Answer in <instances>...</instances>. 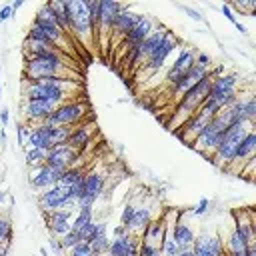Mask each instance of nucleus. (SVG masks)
<instances>
[{"mask_svg": "<svg viewBox=\"0 0 256 256\" xmlns=\"http://www.w3.org/2000/svg\"><path fill=\"white\" fill-rule=\"evenodd\" d=\"M236 30H238V32H240V34H248V28H246V26H244V24H242V22H240V20H238V22H236Z\"/></svg>", "mask_w": 256, "mask_h": 256, "instance_id": "nucleus-49", "label": "nucleus"}, {"mask_svg": "<svg viewBox=\"0 0 256 256\" xmlns=\"http://www.w3.org/2000/svg\"><path fill=\"white\" fill-rule=\"evenodd\" d=\"M24 162H26V166L30 170L40 168V166L46 164V152L40 150V148H26L24 150Z\"/></svg>", "mask_w": 256, "mask_h": 256, "instance_id": "nucleus-30", "label": "nucleus"}, {"mask_svg": "<svg viewBox=\"0 0 256 256\" xmlns=\"http://www.w3.org/2000/svg\"><path fill=\"white\" fill-rule=\"evenodd\" d=\"M150 220H152V212H150V208L136 206L134 216H132V220H130V224H128V230H130L132 234L140 236V234H142V230L148 226V222H150Z\"/></svg>", "mask_w": 256, "mask_h": 256, "instance_id": "nucleus-27", "label": "nucleus"}, {"mask_svg": "<svg viewBox=\"0 0 256 256\" xmlns=\"http://www.w3.org/2000/svg\"><path fill=\"white\" fill-rule=\"evenodd\" d=\"M90 222H94V206L76 208V214H74V218H72V230H82V228L88 226Z\"/></svg>", "mask_w": 256, "mask_h": 256, "instance_id": "nucleus-29", "label": "nucleus"}, {"mask_svg": "<svg viewBox=\"0 0 256 256\" xmlns=\"http://www.w3.org/2000/svg\"><path fill=\"white\" fill-rule=\"evenodd\" d=\"M68 16H70V36L78 38L80 44L92 46L94 44V30L90 24L86 0H64Z\"/></svg>", "mask_w": 256, "mask_h": 256, "instance_id": "nucleus-4", "label": "nucleus"}, {"mask_svg": "<svg viewBox=\"0 0 256 256\" xmlns=\"http://www.w3.org/2000/svg\"><path fill=\"white\" fill-rule=\"evenodd\" d=\"M228 128V118H226V112L220 110L216 116L210 118V122L200 130V134L194 138V142L190 144V148H194L198 154L210 158V154L218 148L220 140H222V134L224 130Z\"/></svg>", "mask_w": 256, "mask_h": 256, "instance_id": "nucleus-3", "label": "nucleus"}, {"mask_svg": "<svg viewBox=\"0 0 256 256\" xmlns=\"http://www.w3.org/2000/svg\"><path fill=\"white\" fill-rule=\"evenodd\" d=\"M26 148H40L44 152L54 148V144H52V126H48V124H34V126H30Z\"/></svg>", "mask_w": 256, "mask_h": 256, "instance_id": "nucleus-19", "label": "nucleus"}, {"mask_svg": "<svg viewBox=\"0 0 256 256\" xmlns=\"http://www.w3.org/2000/svg\"><path fill=\"white\" fill-rule=\"evenodd\" d=\"M242 256H256V246H254V244H250V246L242 252Z\"/></svg>", "mask_w": 256, "mask_h": 256, "instance_id": "nucleus-47", "label": "nucleus"}, {"mask_svg": "<svg viewBox=\"0 0 256 256\" xmlns=\"http://www.w3.org/2000/svg\"><path fill=\"white\" fill-rule=\"evenodd\" d=\"M40 256H48V250H46V248H44V246H42V248H40Z\"/></svg>", "mask_w": 256, "mask_h": 256, "instance_id": "nucleus-53", "label": "nucleus"}, {"mask_svg": "<svg viewBox=\"0 0 256 256\" xmlns=\"http://www.w3.org/2000/svg\"><path fill=\"white\" fill-rule=\"evenodd\" d=\"M134 210H136V206L134 204H126L124 208H122V214H120V224L128 230V224H130V220H132V216H134ZM130 232V230H128Z\"/></svg>", "mask_w": 256, "mask_h": 256, "instance_id": "nucleus-38", "label": "nucleus"}, {"mask_svg": "<svg viewBox=\"0 0 256 256\" xmlns=\"http://www.w3.org/2000/svg\"><path fill=\"white\" fill-rule=\"evenodd\" d=\"M192 256H194V254H192Z\"/></svg>", "mask_w": 256, "mask_h": 256, "instance_id": "nucleus-56", "label": "nucleus"}, {"mask_svg": "<svg viewBox=\"0 0 256 256\" xmlns=\"http://www.w3.org/2000/svg\"><path fill=\"white\" fill-rule=\"evenodd\" d=\"M256 152V132L254 130H248L246 136L238 142V148H236V160L232 166H238L240 164V172H242V166L246 164L248 158H252Z\"/></svg>", "mask_w": 256, "mask_h": 256, "instance_id": "nucleus-22", "label": "nucleus"}, {"mask_svg": "<svg viewBox=\"0 0 256 256\" xmlns=\"http://www.w3.org/2000/svg\"><path fill=\"white\" fill-rule=\"evenodd\" d=\"M72 214L74 210H52V212H42L44 216V224L48 228V232L54 238L64 236L70 228H72Z\"/></svg>", "mask_w": 256, "mask_h": 256, "instance_id": "nucleus-15", "label": "nucleus"}, {"mask_svg": "<svg viewBox=\"0 0 256 256\" xmlns=\"http://www.w3.org/2000/svg\"><path fill=\"white\" fill-rule=\"evenodd\" d=\"M250 244H254V242H250L242 232H238V230H234V228H232V232L228 234V240L224 242V250H226V252L242 254Z\"/></svg>", "mask_w": 256, "mask_h": 256, "instance_id": "nucleus-28", "label": "nucleus"}, {"mask_svg": "<svg viewBox=\"0 0 256 256\" xmlns=\"http://www.w3.org/2000/svg\"><path fill=\"white\" fill-rule=\"evenodd\" d=\"M0 142H2V146L6 144V130L4 128H0Z\"/></svg>", "mask_w": 256, "mask_h": 256, "instance_id": "nucleus-52", "label": "nucleus"}, {"mask_svg": "<svg viewBox=\"0 0 256 256\" xmlns=\"http://www.w3.org/2000/svg\"><path fill=\"white\" fill-rule=\"evenodd\" d=\"M30 134V126L24 122H16V138H18V146L26 150V140Z\"/></svg>", "mask_w": 256, "mask_h": 256, "instance_id": "nucleus-36", "label": "nucleus"}, {"mask_svg": "<svg viewBox=\"0 0 256 256\" xmlns=\"http://www.w3.org/2000/svg\"><path fill=\"white\" fill-rule=\"evenodd\" d=\"M104 184H106V180H104V176H102L100 172H96V170L86 172V176H84V194H82V198L76 202V208L94 206L96 200H98V198L102 196V192H104Z\"/></svg>", "mask_w": 256, "mask_h": 256, "instance_id": "nucleus-12", "label": "nucleus"}, {"mask_svg": "<svg viewBox=\"0 0 256 256\" xmlns=\"http://www.w3.org/2000/svg\"><path fill=\"white\" fill-rule=\"evenodd\" d=\"M124 234H128V230H126L122 224H118V226L112 228V236H114V238H120V236H124Z\"/></svg>", "mask_w": 256, "mask_h": 256, "instance_id": "nucleus-46", "label": "nucleus"}, {"mask_svg": "<svg viewBox=\"0 0 256 256\" xmlns=\"http://www.w3.org/2000/svg\"><path fill=\"white\" fill-rule=\"evenodd\" d=\"M208 208H210V200H208V198H200L198 204L190 210V214L196 216V218H200V216H204V214L208 212Z\"/></svg>", "mask_w": 256, "mask_h": 256, "instance_id": "nucleus-40", "label": "nucleus"}, {"mask_svg": "<svg viewBox=\"0 0 256 256\" xmlns=\"http://www.w3.org/2000/svg\"><path fill=\"white\" fill-rule=\"evenodd\" d=\"M140 16H142L140 12H134V10H132V4H124L122 10H120V14L116 16V20H114V24H112L110 40H112V36L124 38V36L134 28V24L140 20Z\"/></svg>", "mask_w": 256, "mask_h": 256, "instance_id": "nucleus-17", "label": "nucleus"}, {"mask_svg": "<svg viewBox=\"0 0 256 256\" xmlns=\"http://www.w3.org/2000/svg\"><path fill=\"white\" fill-rule=\"evenodd\" d=\"M0 72H2V66H0Z\"/></svg>", "mask_w": 256, "mask_h": 256, "instance_id": "nucleus-55", "label": "nucleus"}, {"mask_svg": "<svg viewBox=\"0 0 256 256\" xmlns=\"http://www.w3.org/2000/svg\"><path fill=\"white\" fill-rule=\"evenodd\" d=\"M60 176H62L60 170H56V168L44 164V166H40V168L30 170L28 184H30L32 188H36V190H48V188H52V186H56V184L60 182Z\"/></svg>", "mask_w": 256, "mask_h": 256, "instance_id": "nucleus-16", "label": "nucleus"}, {"mask_svg": "<svg viewBox=\"0 0 256 256\" xmlns=\"http://www.w3.org/2000/svg\"><path fill=\"white\" fill-rule=\"evenodd\" d=\"M176 48H180V40L172 34V30H168V34H166V38L162 40V44L154 50V54H152V56H148V58L144 60V64H142V72H146L148 76H152V74L160 72V70L166 66L168 56H170Z\"/></svg>", "mask_w": 256, "mask_h": 256, "instance_id": "nucleus-7", "label": "nucleus"}, {"mask_svg": "<svg viewBox=\"0 0 256 256\" xmlns=\"http://www.w3.org/2000/svg\"><path fill=\"white\" fill-rule=\"evenodd\" d=\"M6 198H8V192L0 188V208H2V204H4V200H6Z\"/></svg>", "mask_w": 256, "mask_h": 256, "instance_id": "nucleus-50", "label": "nucleus"}, {"mask_svg": "<svg viewBox=\"0 0 256 256\" xmlns=\"http://www.w3.org/2000/svg\"><path fill=\"white\" fill-rule=\"evenodd\" d=\"M154 30V18L148 14H142L140 20L134 24V28L122 38V46L130 48V46H138L144 38H148V34Z\"/></svg>", "mask_w": 256, "mask_h": 256, "instance_id": "nucleus-18", "label": "nucleus"}, {"mask_svg": "<svg viewBox=\"0 0 256 256\" xmlns=\"http://www.w3.org/2000/svg\"><path fill=\"white\" fill-rule=\"evenodd\" d=\"M168 232H170V238L178 244L180 250L192 248V242H194V238H196V232H194L184 220H174V222L168 226Z\"/></svg>", "mask_w": 256, "mask_h": 256, "instance_id": "nucleus-20", "label": "nucleus"}, {"mask_svg": "<svg viewBox=\"0 0 256 256\" xmlns=\"http://www.w3.org/2000/svg\"><path fill=\"white\" fill-rule=\"evenodd\" d=\"M176 256H192V248H186V250H180Z\"/></svg>", "mask_w": 256, "mask_h": 256, "instance_id": "nucleus-51", "label": "nucleus"}, {"mask_svg": "<svg viewBox=\"0 0 256 256\" xmlns=\"http://www.w3.org/2000/svg\"><path fill=\"white\" fill-rule=\"evenodd\" d=\"M194 58H196V52H194V50H190V48H180L176 60H174V62L170 64V68L166 70L164 84H166L168 88L176 86L178 80H180V78L194 66Z\"/></svg>", "mask_w": 256, "mask_h": 256, "instance_id": "nucleus-10", "label": "nucleus"}, {"mask_svg": "<svg viewBox=\"0 0 256 256\" xmlns=\"http://www.w3.org/2000/svg\"><path fill=\"white\" fill-rule=\"evenodd\" d=\"M84 174H86L84 168H80V166H72V168H68V170L62 172L58 184H60V186H72L74 182H78L80 178H84Z\"/></svg>", "mask_w": 256, "mask_h": 256, "instance_id": "nucleus-31", "label": "nucleus"}, {"mask_svg": "<svg viewBox=\"0 0 256 256\" xmlns=\"http://www.w3.org/2000/svg\"><path fill=\"white\" fill-rule=\"evenodd\" d=\"M242 98H244V114H246V120H248V124L254 126V120H256V98L252 94L242 96Z\"/></svg>", "mask_w": 256, "mask_h": 256, "instance_id": "nucleus-35", "label": "nucleus"}, {"mask_svg": "<svg viewBox=\"0 0 256 256\" xmlns=\"http://www.w3.org/2000/svg\"><path fill=\"white\" fill-rule=\"evenodd\" d=\"M166 230H168V224H166V220H164V218H152V220L148 222V226L142 230L140 240H142V242H150V244L158 246Z\"/></svg>", "mask_w": 256, "mask_h": 256, "instance_id": "nucleus-25", "label": "nucleus"}, {"mask_svg": "<svg viewBox=\"0 0 256 256\" xmlns=\"http://www.w3.org/2000/svg\"><path fill=\"white\" fill-rule=\"evenodd\" d=\"M194 64H198V66H202V68H208V70H210V66H212V58H210L208 54L200 52V54H196Z\"/></svg>", "mask_w": 256, "mask_h": 256, "instance_id": "nucleus-42", "label": "nucleus"}, {"mask_svg": "<svg viewBox=\"0 0 256 256\" xmlns=\"http://www.w3.org/2000/svg\"><path fill=\"white\" fill-rule=\"evenodd\" d=\"M72 132V126H52V144H66L68 136Z\"/></svg>", "mask_w": 256, "mask_h": 256, "instance_id": "nucleus-34", "label": "nucleus"}, {"mask_svg": "<svg viewBox=\"0 0 256 256\" xmlns=\"http://www.w3.org/2000/svg\"><path fill=\"white\" fill-rule=\"evenodd\" d=\"M90 112V106L86 100H68V102H62L54 108V112L42 122V124H48V126H78L86 114Z\"/></svg>", "mask_w": 256, "mask_h": 256, "instance_id": "nucleus-5", "label": "nucleus"}, {"mask_svg": "<svg viewBox=\"0 0 256 256\" xmlns=\"http://www.w3.org/2000/svg\"><path fill=\"white\" fill-rule=\"evenodd\" d=\"M22 84V100H46L56 106L72 100L82 90L80 80L70 78H42Z\"/></svg>", "mask_w": 256, "mask_h": 256, "instance_id": "nucleus-1", "label": "nucleus"}, {"mask_svg": "<svg viewBox=\"0 0 256 256\" xmlns=\"http://www.w3.org/2000/svg\"><path fill=\"white\" fill-rule=\"evenodd\" d=\"M42 78H70L78 80L76 72L66 64L62 52H50L38 58H24L22 82L42 80Z\"/></svg>", "mask_w": 256, "mask_h": 256, "instance_id": "nucleus-2", "label": "nucleus"}, {"mask_svg": "<svg viewBox=\"0 0 256 256\" xmlns=\"http://www.w3.org/2000/svg\"><path fill=\"white\" fill-rule=\"evenodd\" d=\"M22 4H24L22 0H16V2H12V4H10V6H12V12H14V16H16V12L22 8Z\"/></svg>", "mask_w": 256, "mask_h": 256, "instance_id": "nucleus-48", "label": "nucleus"}, {"mask_svg": "<svg viewBox=\"0 0 256 256\" xmlns=\"http://www.w3.org/2000/svg\"><path fill=\"white\" fill-rule=\"evenodd\" d=\"M92 140V126L90 124H78V126H72V132L66 140V144L78 152H82Z\"/></svg>", "mask_w": 256, "mask_h": 256, "instance_id": "nucleus-23", "label": "nucleus"}, {"mask_svg": "<svg viewBox=\"0 0 256 256\" xmlns=\"http://www.w3.org/2000/svg\"><path fill=\"white\" fill-rule=\"evenodd\" d=\"M12 16H14L12 6H10V4H4V6L0 8V24H2V22H6V20H10Z\"/></svg>", "mask_w": 256, "mask_h": 256, "instance_id": "nucleus-43", "label": "nucleus"}, {"mask_svg": "<svg viewBox=\"0 0 256 256\" xmlns=\"http://www.w3.org/2000/svg\"><path fill=\"white\" fill-rule=\"evenodd\" d=\"M82 242V236H80V232L78 230H68L64 236H60L58 238V244H60V248H62V252H68L70 248H74L76 244H80Z\"/></svg>", "mask_w": 256, "mask_h": 256, "instance_id": "nucleus-32", "label": "nucleus"}, {"mask_svg": "<svg viewBox=\"0 0 256 256\" xmlns=\"http://www.w3.org/2000/svg\"><path fill=\"white\" fill-rule=\"evenodd\" d=\"M210 122V116L204 112V110H198L196 114H192L188 120H184L176 130H174V134L184 142V144H192L194 142V138L200 134V130L206 126Z\"/></svg>", "mask_w": 256, "mask_h": 256, "instance_id": "nucleus-13", "label": "nucleus"}, {"mask_svg": "<svg viewBox=\"0 0 256 256\" xmlns=\"http://www.w3.org/2000/svg\"><path fill=\"white\" fill-rule=\"evenodd\" d=\"M8 122H10V110L8 108H2L0 110V124H2V128H6Z\"/></svg>", "mask_w": 256, "mask_h": 256, "instance_id": "nucleus-45", "label": "nucleus"}, {"mask_svg": "<svg viewBox=\"0 0 256 256\" xmlns=\"http://www.w3.org/2000/svg\"><path fill=\"white\" fill-rule=\"evenodd\" d=\"M54 108L56 104L46 102V100H22V116L30 126L42 124L54 112Z\"/></svg>", "mask_w": 256, "mask_h": 256, "instance_id": "nucleus-14", "label": "nucleus"}, {"mask_svg": "<svg viewBox=\"0 0 256 256\" xmlns=\"http://www.w3.org/2000/svg\"><path fill=\"white\" fill-rule=\"evenodd\" d=\"M50 12L54 14V20L56 24L60 26V30H64L68 36H70V16H68V10H66V4L64 0H50V2H44Z\"/></svg>", "mask_w": 256, "mask_h": 256, "instance_id": "nucleus-26", "label": "nucleus"}, {"mask_svg": "<svg viewBox=\"0 0 256 256\" xmlns=\"http://www.w3.org/2000/svg\"><path fill=\"white\" fill-rule=\"evenodd\" d=\"M182 10H184L192 20H196V22H204V18H202V14H200V12H196V10L188 8V6H182Z\"/></svg>", "mask_w": 256, "mask_h": 256, "instance_id": "nucleus-44", "label": "nucleus"}, {"mask_svg": "<svg viewBox=\"0 0 256 256\" xmlns=\"http://www.w3.org/2000/svg\"><path fill=\"white\" fill-rule=\"evenodd\" d=\"M224 240L220 234H196L192 242V254L194 256H224Z\"/></svg>", "mask_w": 256, "mask_h": 256, "instance_id": "nucleus-11", "label": "nucleus"}, {"mask_svg": "<svg viewBox=\"0 0 256 256\" xmlns=\"http://www.w3.org/2000/svg\"><path fill=\"white\" fill-rule=\"evenodd\" d=\"M64 256H94L92 254V248H90V244H86V242H80V244H76L74 248H70Z\"/></svg>", "mask_w": 256, "mask_h": 256, "instance_id": "nucleus-37", "label": "nucleus"}, {"mask_svg": "<svg viewBox=\"0 0 256 256\" xmlns=\"http://www.w3.org/2000/svg\"><path fill=\"white\" fill-rule=\"evenodd\" d=\"M220 12L224 14V18L230 22V24H234L236 26V22H238V18H236V14L232 12V8H230V4H222L220 6Z\"/></svg>", "mask_w": 256, "mask_h": 256, "instance_id": "nucleus-41", "label": "nucleus"}, {"mask_svg": "<svg viewBox=\"0 0 256 256\" xmlns=\"http://www.w3.org/2000/svg\"><path fill=\"white\" fill-rule=\"evenodd\" d=\"M12 236H14V230H12L10 218H6V216L0 214V244H8L10 246Z\"/></svg>", "mask_w": 256, "mask_h": 256, "instance_id": "nucleus-33", "label": "nucleus"}, {"mask_svg": "<svg viewBox=\"0 0 256 256\" xmlns=\"http://www.w3.org/2000/svg\"><path fill=\"white\" fill-rule=\"evenodd\" d=\"M0 96H2V86H0Z\"/></svg>", "mask_w": 256, "mask_h": 256, "instance_id": "nucleus-54", "label": "nucleus"}, {"mask_svg": "<svg viewBox=\"0 0 256 256\" xmlns=\"http://www.w3.org/2000/svg\"><path fill=\"white\" fill-rule=\"evenodd\" d=\"M36 204L42 212H52V210H76V200H72L68 186H52L48 190L38 192Z\"/></svg>", "mask_w": 256, "mask_h": 256, "instance_id": "nucleus-6", "label": "nucleus"}, {"mask_svg": "<svg viewBox=\"0 0 256 256\" xmlns=\"http://www.w3.org/2000/svg\"><path fill=\"white\" fill-rule=\"evenodd\" d=\"M158 254H160L158 246H154V244H150V242H142V240H140L138 256H158Z\"/></svg>", "mask_w": 256, "mask_h": 256, "instance_id": "nucleus-39", "label": "nucleus"}, {"mask_svg": "<svg viewBox=\"0 0 256 256\" xmlns=\"http://www.w3.org/2000/svg\"><path fill=\"white\" fill-rule=\"evenodd\" d=\"M166 34H168V28H164V26L154 28V30L148 34V38H144V40L138 44V48H140V56H142V62H144L148 56H152V54H154V50L162 44V40L166 38Z\"/></svg>", "mask_w": 256, "mask_h": 256, "instance_id": "nucleus-24", "label": "nucleus"}, {"mask_svg": "<svg viewBox=\"0 0 256 256\" xmlns=\"http://www.w3.org/2000/svg\"><path fill=\"white\" fill-rule=\"evenodd\" d=\"M78 162H80V152L70 148L68 144H58L46 152V164L60 172H64L72 166H78Z\"/></svg>", "mask_w": 256, "mask_h": 256, "instance_id": "nucleus-9", "label": "nucleus"}, {"mask_svg": "<svg viewBox=\"0 0 256 256\" xmlns=\"http://www.w3.org/2000/svg\"><path fill=\"white\" fill-rule=\"evenodd\" d=\"M86 244H90L94 256H102V254H106V252H108V246H110L108 224H106V222H94V230H92L90 238L86 240Z\"/></svg>", "mask_w": 256, "mask_h": 256, "instance_id": "nucleus-21", "label": "nucleus"}, {"mask_svg": "<svg viewBox=\"0 0 256 256\" xmlns=\"http://www.w3.org/2000/svg\"><path fill=\"white\" fill-rule=\"evenodd\" d=\"M122 6L124 4L122 2H116V0H100V20H98L94 42H98V40L108 42V38L112 34V24H114L116 16L120 14Z\"/></svg>", "mask_w": 256, "mask_h": 256, "instance_id": "nucleus-8", "label": "nucleus"}]
</instances>
